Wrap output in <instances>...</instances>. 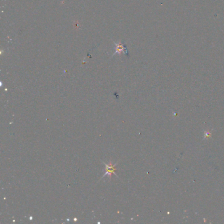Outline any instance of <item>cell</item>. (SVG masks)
Masks as SVG:
<instances>
[{
  "label": "cell",
  "mask_w": 224,
  "mask_h": 224,
  "mask_svg": "<svg viewBox=\"0 0 224 224\" xmlns=\"http://www.w3.org/2000/svg\"><path fill=\"white\" fill-rule=\"evenodd\" d=\"M115 166H116V165H114V166L112 165L111 162H110L109 164H108V165L105 164V166H106V173H105V175H107V174H108L111 177V175H112V174H116V173H115V171H116V168L114 167Z\"/></svg>",
  "instance_id": "1"
}]
</instances>
